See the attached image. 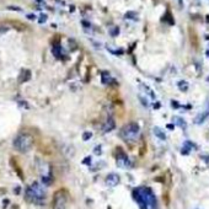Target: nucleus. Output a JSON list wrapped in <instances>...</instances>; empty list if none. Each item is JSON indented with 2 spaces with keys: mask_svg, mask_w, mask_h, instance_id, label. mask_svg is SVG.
I'll return each instance as SVG.
<instances>
[{
  "mask_svg": "<svg viewBox=\"0 0 209 209\" xmlns=\"http://www.w3.org/2000/svg\"><path fill=\"white\" fill-rule=\"evenodd\" d=\"M172 122H174L175 124H177V125H180L181 128H186L187 127V124H186V121L183 118H181V117H174L172 118Z\"/></svg>",
  "mask_w": 209,
  "mask_h": 209,
  "instance_id": "13",
  "label": "nucleus"
},
{
  "mask_svg": "<svg viewBox=\"0 0 209 209\" xmlns=\"http://www.w3.org/2000/svg\"><path fill=\"white\" fill-rule=\"evenodd\" d=\"M121 138L125 142H134V140H137L140 135V127L138 123L135 122H130L128 124H125L124 127L121 129Z\"/></svg>",
  "mask_w": 209,
  "mask_h": 209,
  "instance_id": "3",
  "label": "nucleus"
},
{
  "mask_svg": "<svg viewBox=\"0 0 209 209\" xmlns=\"http://www.w3.org/2000/svg\"><path fill=\"white\" fill-rule=\"evenodd\" d=\"M109 33H111V36H113V37H116V36L119 33V28L118 27H113L112 30H109Z\"/></svg>",
  "mask_w": 209,
  "mask_h": 209,
  "instance_id": "19",
  "label": "nucleus"
},
{
  "mask_svg": "<svg viewBox=\"0 0 209 209\" xmlns=\"http://www.w3.org/2000/svg\"><path fill=\"white\" fill-rule=\"evenodd\" d=\"M68 203V194L65 191H57L52 201V208L53 209H65Z\"/></svg>",
  "mask_w": 209,
  "mask_h": 209,
  "instance_id": "5",
  "label": "nucleus"
},
{
  "mask_svg": "<svg viewBox=\"0 0 209 209\" xmlns=\"http://www.w3.org/2000/svg\"><path fill=\"white\" fill-rule=\"evenodd\" d=\"M207 55H208V57H209V51H208V52H207Z\"/></svg>",
  "mask_w": 209,
  "mask_h": 209,
  "instance_id": "27",
  "label": "nucleus"
},
{
  "mask_svg": "<svg viewBox=\"0 0 209 209\" xmlns=\"http://www.w3.org/2000/svg\"><path fill=\"white\" fill-rule=\"evenodd\" d=\"M192 148H193V144L191 142H185L183 148H182V154H188Z\"/></svg>",
  "mask_w": 209,
  "mask_h": 209,
  "instance_id": "15",
  "label": "nucleus"
},
{
  "mask_svg": "<svg viewBox=\"0 0 209 209\" xmlns=\"http://www.w3.org/2000/svg\"><path fill=\"white\" fill-rule=\"evenodd\" d=\"M27 19H30V20H35L36 16H35L33 14H28V15H27Z\"/></svg>",
  "mask_w": 209,
  "mask_h": 209,
  "instance_id": "23",
  "label": "nucleus"
},
{
  "mask_svg": "<svg viewBox=\"0 0 209 209\" xmlns=\"http://www.w3.org/2000/svg\"><path fill=\"white\" fill-rule=\"evenodd\" d=\"M91 137H92V133L91 132H85L82 134V140H89V139H91Z\"/></svg>",
  "mask_w": 209,
  "mask_h": 209,
  "instance_id": "17",
  "label": "nucleus"
},
{
  "mask_svg": "<svg viewBox=\"0 0 209 209\" xmlns=\"http://www.w3.org/2000/svg\"><path fill=\"white\" fill-rule=\"evenodd\" d=\"M82 26H84V27H90L91 25L89 24V22H86V21H82Z\"/></svg>",
  "mask_w": 209,
  "mask_h": 209,
  "instance_id": "25",
  "label": "nucleus"
},
{
  "mask_svg": "<svg viewBox=\"0 0 209 209\" xmlns=\"http://www.w3.org/2000/svg\"><path fill=\"white\" fill-rule=\"evenodd\" d=\"M33 144V138L30 134L21 133L14 140V148L20 153H27Z\"/></svg>",
  "mask_w": 209,
  "mask_h": 209,
  "instance_id": "4",
  "label": "nucleus"
},
{
  "mask_svg": "<svg viewBox=\"0 0 209 209\" xmlns=\"http://www.w3.org/2000/svg\"><path fill=\"white\" fill-rule=\"evenodd\" d=\"M30 78H31V71L27 70V69H24L22 71H21V75H20V78H19V81H20V82H26V81L30 80Z\"/></svg>",
  "mask_w": 209,
  "mask_h": 209,
  "instance_id": "11",
  "label": "nucleus"
},
{
  "mask_svg": "<svg viewBox=\"0 0 209 209\" xmlns=\"http://www.w3.org/2000/svg\"><path fill=\"white\" fill-rule=\"evenodd\" d=\"M26 199L32 204L43 206L47 199V190L41 182L36 181L32 185H30L26 190Z\"/></svg>",
  "mask_w": 209,
  "mask_h": 209,
  "instance_id": "2",
  "label": "nucleus"
},
{
  "mask_svg": "<svg viewBox=\"0 0 209 209\" xmlns=\"http://www.w3.org/2000/svg\"><path fill=\"white\" fill-rule=\"evenodd\" d=\"M154 133H155V135H156V137H158V138H160L161 140H165V139H166V135H165V133H164L163 130H161L159 127H155V128H154Z\"/></svg>",
  "mask_w": 209,
  "mask_h": 209,
  "instance_id": "14",
  "label": "nucleus"
},
{
  "mask_svg": "<svg viewBox=\"0 0 209 209\" xmlns=\"http://www.w3.org/2000/svg\"><path fill=\"white\" fill-rule=\"evenodd\" d=\"M95 154H96V155L101 154V146H98V145L96 146V148H95Z\"/></svg>",
  "mask_w": 209,
  "mask_h": 209,
  "instance_id": "22",
  "label": "nucleus"
},
{
  "mask_svg": "<svg viewBox=\"0 0 209 209\" xmlns=\"http://www.w3.org/2000/svg\"><path fill=\"white\" fill-rule=\"evenodd\" d=\"M133 198L140 209H158V201L149 187H137L133 191Z\"/></svg>",
  "mask_w": 209,
  "mask_h": 209,
  "instance_id": "1",
  "label": "nucleus"
},
{
  "mask_svg": "<svg viewBox=\"0 0 209 209\" xmlns=\"http://www.w3.org/2000/svg\"><path fill=\"white\" fill-rule=\"evenodd\" d=\"M111 80H112V78H111V75H109L108 71H102L101 73V81H102L103 85H108V84L111 82Z\"/></svg>",
  "mask_w": 209,
  "mask_h": 209,
  "instance_id": "12",
  "label": "nucleus"
},
{
  "mask_svg": "<svg viewBox=\"0 0 209 209\" xmlns=\"http://www.w3.org/2000/svg\"><path fill=\"white\" fill-rule=\"evenodd\" d=\"M179 87H180V90L186 91L187 89H188V84H187V81H180V82H179Z\"/></svg>",
  "mask_w": 209,
  "mask_h": 209,
  "instance_id": "16",
  "label": "nucleus"
},
{
  "mask_svg": "<svg viewBox=\"0 0 209 209\" xmlns=\"http://www.w3.org/2000/svg\"><path fill=\"white\" fill-rule=\"evenodd\" d=\"M208 117H209V101H208L207 105H206V109H204V111H202V112L197 116L196 123H197V124H201V123L204 122Z\"/></svg>",
  "mask_w": 209,
  "mask_h": 209,
  "instance_id": "8",
  "label": "nucleus"
},
{
  "mask_svg": "<svg viewBox=\"0 0 209 209\" xmlns=\"http://www.w3.org/2000/svg\"><path fill=\"white\" fill-rule=\"evenodd\" d=\"M125 19H133V20H137V14L135 12H127L125 14Z\"/></svg>",
  "mask_w": 209,
  "mask_h": 209,
  "instance_id": "18",
  "label": "nucleus"
},
{
  "mask_svg": "<svg viewBox=\"0 0 209 209\" xmlns=\"http://www.w3.org/2000/svg\"><path fill=\"white\" fill-rule=\"evenodd\" d=\"M52 53L55 58H62L63 57V48L60 44H53V48H52Z\"/></svg>",
  "mask_w": 209,
  "mask_h": 209,
  "instance_id": "10",
  "label": "nucleus"
},
{
  "mask_svg": "<svg viewBox=\"0 0 209 209\" xmlns=\"http://www.w3.org/2000/svg\"><path fill=\"white\" fill-rule=\"evenodd\" d=\"M206 19H207V22L209 24V15H207V17H206Z\"/></svg>",
  "mask_w": 209,
  "mask_h": 209,
  "instance_id": "26",
  "label": "nucleus"
},
{
  "mask_svg": "<svg viewBox=\"0 0 209 209\" xmlns=\"http://www.w3.org/2000/svg\"><path fill=\"white\" fill-rule=\"evenodd\" d=\"M208 81H209V78H208Z\"/></svg>",
  "mask_w": 209,
  "mask_h": 209,
  "instance_id": "28",
  "label": "nucleus"
},
{
  "mask_svg": "<svg viewBox=\"0 0 209 209\" xmlns=\"http://www.w3.org/2000/svg\"><path fill=\"white\" fill-rule=\"evenodd\" d=\"M117 166L121 167V169H129V167L132 166V163H130L129 158L123 151H121V153L117 155Z\"/></svg>",
  "mask_w": 209,
  "mask_h": 209,
  "instance_id": "6",
  "label": "nucleus"
},
{
  "mask_svg": "<svg viewBox=\"0 0 209 209\" xmlns=\"http://www.w3.org/2000/svg\"><path fill=\"white\" fill-rule=\"evenodd\" d=\"M8 9H10V10H16V11H20V8H16V6H9Z\"/></svg>",
  "mask_w": 209,
  "mask_h": 209,
  "instance_id": "24",
  "label": "nucleus"
},
{
  "mask_svg": "<svg viewBox=\"0 0 209 209\" xmlns=\"http://www.w3.org/2000/svg\"><path fill=\"white\" fill-rule=\"evenodd\" d=\"M82 163L85 164V165H91V158H90V156H86V158L82 160Z\"/></svg>",
  "mask_w": 209,
  "mask_h": 209,
  "instance_id": "21",
  "label": "nucleus"
},
{
  "mask_svg": "<svg viewBox=\"0 0 209 209\" xmlns=\"http://www.w3.org/2000/svg\"><path fill=\"white\" fill-rule=\"evenodd\" d=\"M105 182H106V185L108 187H116L119 182H121V179H119V176L117 174H109L106 176Z\"/></svg>",
  "mask_w": 209,
  "mask_h": 209,
  "instance_id": "7",
  "label": "nucleus"
},
{
  "mask_svg": "<svg viewBox=\"0 0 209 209\" xmlns=\"http://www.w3.org/2000/svg\"><path fill=\"white\" fill-rule=\"evenodd\" d=\"M47 21V15L46 14H41L39 15V19H38V22L39 24H44Z\"/></svg>",
  "mask_w": 209,
  "mask_h": 209,
  "instance_id": "20",
  "label": "nucleus"
},
{
  "mask_svg": "<svg viewBox=\"0 0 209 209\" xmlns=\"http://www.w3.org/2000/svg\"><path fill=\"white\" fill-rule=\"evenodd\" d=\"M114 127H116V123H114V119L111 118V117H108L106 119V122L103 123V127H102V130L105 133H108V132H111V130L114 129Z\"/></svg>",
  "mask_w": 209,
  "mask_h": 209,
  "instance_id": "9",
  "label": "nucleus"
}]
</instances>
